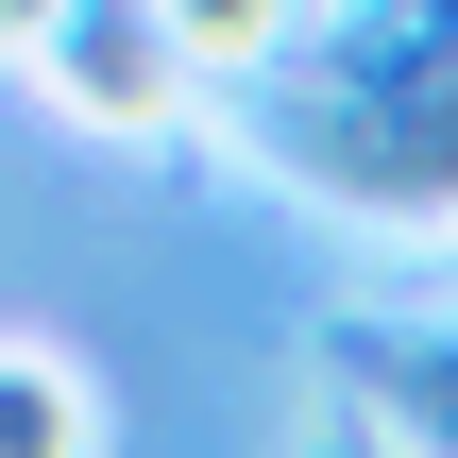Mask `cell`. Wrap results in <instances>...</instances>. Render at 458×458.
Here are the masks:
<instances>
[{
	"mask_svg": "<svg viewBox=\"0 0 458 458\" xmlns=\"http://www.w3.org/2000/svg\"><path fill=\"white\" fill-rule=\"evenodd\" d=\"M85 425H102V408H85L51 357H0V442H85Z\"/></svg>",
	"mask_w": 458,
	"mask_h": 458,
	"instance_id": "6da1fadb",
	"label": "cell"
}]
</instances>
